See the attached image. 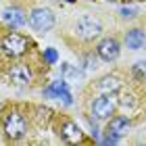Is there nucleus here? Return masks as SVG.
Masks as SVG:
<instances>
[{"label":"nucleus","mask_w":146,"mask_h":146,"mask_svg":"<svg viewBox=\"0 0 146 146\" xmlns=\"http://www.w3.org/2000/svg\"><path fill=\"white\" fill-rule=\"evenodd\" d=\"M115 100H113V96L111 94H102V96H98L94 102H92V115H96L98 119H107L111 117L113 113H115Z\"/></svg>","instance_id":"nucleus-5"},{"label":"nucleus","mask_w":146,"mask_h":146,"mask_svg":"<svg viewBox=\"0 0 146 146\" xmlns=\"http://www.w3.org/2000/svg\"><path fill=\"white\" fill-rule=\"evenodd\" d=\"M44 58H46V63H48V65H54L58 61V54H56L54 48H46L44 50Z\"/></svg>","instance_id":"nucleus-15"},{"label":"nucleus","mask_w":146,"mask_h":146,"mask_svg":"<svg viewBox=\"0 0 146 146\" xmlns=\"http://www.w3.org/2000/svg\"><path fill=\"white\" fill-rule=\"evenodd\" d=\"M44 96H48V98H58V100H63L65 104H71V102H73V98H71L69 90H67V84H65V82H52L48 88L44 90Z\"/></svg>","instance_id":"nucleus-8"},{"label":"nucleus","mask_w":146,"mask_h":146,"mask_svg":"<svg viewBox=\"0 0 146 146\" xmlns=\"http://www.w3.org/2000/svg\"><path fill=\"white\" fill-rule=\"evenodd\" d=\"M129 127V119H125V117H113L109 125H107V134L109 136H115V138H121L125 131H127Z\"/></svg>","instance_id":"nucleus-11"},{"label":"nucleus","mask_w":146,"mask_h":146,"mask_svg":"<svg viewBox=\"0 0 146 146\" xmlns=\"http://www.w3.org/2000/svg\"><path fill=\"white\" fill-rule=\"evenodd\" d=\"M125 44H127V48H131V50H140L146 44V34L142 29H129L127 34H125Z\"/></svg>","instance_id":"nucleus-12"},{"label":"nucleus","mask_w":146,"mask_h":146,"mask_svg":"<svg viewBox=\"0 0 146 146\" xmlns=\"http://www.w3.org/2000/svg\"><path fill=\"white\" fill-rule=\"evenodd\" d=\"M96 52H98V56L102 58V61H117L119 58V52H121V48H119V42L115 38H104L100 44L96 46Z\"/></svg>","instance_id":"nucleus-6"},{"label":"nucleus","mask_w":146,"mask_h":146,"mask_svg":"<svg viewBox=\"0 0 146 146\" xmlns=\"http://www.w3.org/2000/svg\"><path fill=\"white\" fill-rule=\"evenodd\" d=\"M136 67H138V69H140V71H144V73H146V61H140V63H138V65H136Z\"/></svg>","instance_id":"nucleus-17"},{"label":"nucleus","mask_w":146,"mask_h":146,"mask_svg":"<svg viewBox=\"0 0 146 146\" xmlns=\"http://www.w3.org/2000/svg\"><path fill=\"white\" fill-rule=\"evenodd\" d=\"M58 134H61V138H63L65 142H69V144H77V142L84 140V134H82V129L77 127V123L69 121V119L61 123V127H58Z\"/></svg>","instance_id":"nucleus-7"},{"label":"nucleus","mask_w":146,"mask_h":146,"mask_svg":"<svg viewBox=\"0 0 146 146\" xmlns=\"http://www.w3.org/2000/svg\"><path fill=\"white\" fill-rule=\"evenodd\" d=\"M29 25L36 31H48V29H52V25H54V15H52L50 9H44V6L34 9L29 13Z\"/></svg>","instance_id":"nucleus-4"},{"label":"nucleus","mask_w":146,"mask_h":146,"mask_svg":"<svg viewBox=\"0 0 146 146\" xmlns=\"http://www.w3.org/2000/svg\"><path fill=\"white\" fill-rule=\"evenodd\" d=\"M121 88V79L117 75H104L100 82H98V90L102 92V94H113V92H117Z\"/></svg>","instance_id":"nucleus-13"},{"label":"nucleus","mask_w":146,"mask_h":146,"mask_svg":"<svg viewBox=\"0 0 146 146\" xmlns=\"http://www.w3.org/2000/svg\"><path fill=\"white\" fill-rule=\"evenodd\" d=\"M2 19H4L6 25H11V27H21V25H25V13L21 9H17V6L6 9L2 13Z\"/></svg>","instance_id":"nucleus-10"},{"label":"nucleus","mask_w":146,"mask_h":146,"mask_svg":"<svg viewBox=\"0 0 146 146\" xmlns=\"http://www.w3.org/2000/svg\"><path fill=\"white\" fill-rule=\"evenodd\" d=\"M111 2H115V0H111Z\"/></svg>","instance_id":"nucleus-18"},{"label":"nucleus","mask_w":146,"mask_h":146,"mask_svg":"<svg viewBox=\"0 0 146 146\" xmlns=\"http://www.w3.org/2000/svg\"><path fill=\"white\" fill-rule=\"evenodd\" d=\"M75 34L77 38H82L84 42H90V40H94L102 34V23L100 19L94 17V15H84L77 19L75 23Z\"/></svg>","instance_id":"nucleus-2"},{"label":"nucleus","mask_w":146,"mask_h":146,"mask_svg":"<svg viewBox=\"0 0 146 146\" xmlns=\"http://www.w3.org/2000/svg\"><path fill=\"white\" fill-rule=\"evenodd\" d=\"M121 15L123 17H136V11L134 9H121Z\"/></svg>","instance_id":"nucleus-16"},{"label":"nucleus","mask_w":146,"mask_h":146,"mask_svg":"<svg viewBox=\"0 0 146 146\" xmlns=\"http://www.w3.org/2000/svg\"><path fill=\"white\" fill-rule=\"evenodd\" d=\"M119 104H121L123 109H136L138 100H136V96L131 94V92H125V94H121V98H119Z\"/></svg>","instance_id":"nucleus-14"},{"label":"nucleus","mask_w":146,"mask_h":146,"mask_svg":"<svg viewBox=\"0 0 146 146\" xmlns=\"http://www.w3.org/2000/svg\"><path fill=\"white\" fill-rule=\"evenodd\" d=\"M9 79L17 86H27V84H31V71H29L27 65H23V63L13 65L9 69Z\"/></svg>","instance_id":"nucleus-9"},{"label":"nucleus","mask_w":146,"mask_h":146,"mask_svg":"<svg viewBox=\"0 0 146 146\" xmlns=\"http://www.w3.org/2000/svg\"><path fill=\"white\" fill-rule=\"evenodd\" d=\"M0 48H2V52L9 54V56H21L23 52L29 48V40L25 36H21V34H9V36L2 38Z\"/></svg>","instance_id":"nucleus-3"},{"label":"nucleus","mask_w":146,"mask_h":146,"mask_svg":"<svg viewBox=\"0 0 146 146\" xmlns=\"http://www.w3.org/2000/svg\"><path fill=\"white\" fill-rule=\"evenodd\" d=\"M2 129L9 140H19V138L25 136L27 131V121H25V115L19 111H6L2 117Z\"/></svg>","instance_id":"nucleus-1"}]
</instances>
